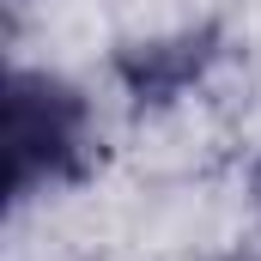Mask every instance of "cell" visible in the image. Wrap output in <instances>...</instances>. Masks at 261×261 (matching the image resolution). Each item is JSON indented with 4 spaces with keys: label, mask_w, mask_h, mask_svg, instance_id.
<instances>
[{
    "label": "cell",
    "mask_w": 261,
    "mask_h": 261,
    "mask_svg": "<svg viewBox=\"0 0 261 261\" xmlns=\"http://www.w3.org/2000/svg\"><path fill=\"white\" fill-rule=\"evenodd\" d=\"M0 146H6V195L12 206L85 182L97 158V116L91 97L49 73V67H12L0 97Z\"/></svg>",
    "instance_id": "1"
},
{
    "label": "cell",
    "mask_w": 261,
    "mask_h": 261,
    "mask_svg": "<svg viewBox=\"0 0 261 261\" xmlns=\"http://www.w3.org/2000/svg\"><path fill=\"white\" fill-rule=\"evenodd\" d=\"M219 55V31L200 24V31H176V37H152V43H122L116 49V79L128 85L134 103H176L200 73Z\"/></svg>",
    "instance_id": "2"
},
{
    "label": "cell",
    "mask_w": 261,
    "mask_h": 261,
    "mask_svg": "<svg viewBox=\"0 0 261 261\" xmlns=\"http://www.w3.org/2000/svg\"><path fill=\"white\" fill-rule=\"evenodd\" d=\"M237 261H261V255H237Z\"/></svg>",
    "instance_id": "3"
}]
</instances>
